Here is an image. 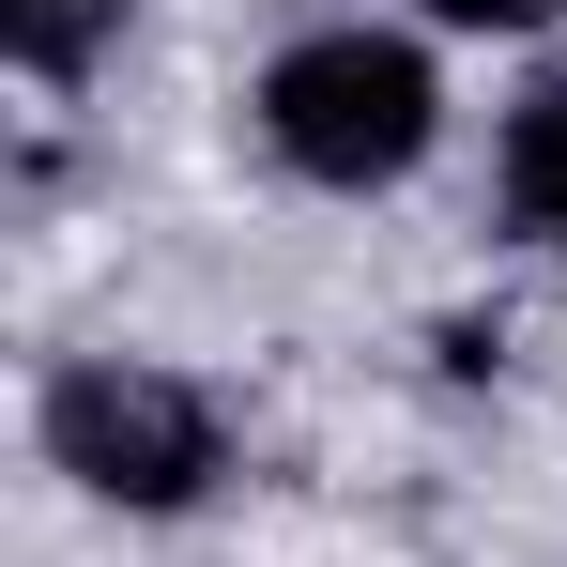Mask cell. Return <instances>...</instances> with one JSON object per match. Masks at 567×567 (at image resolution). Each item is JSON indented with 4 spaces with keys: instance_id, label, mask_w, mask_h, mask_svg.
Listing matches in <instances>:
<instances>
[{
    "instance_id": "6da1fadb",
    "label": "cell",
    "mask_w": 567,
    "mask_h": 567,
    "mask_svg": "<svg viewBox=\"0 0 567 567\" xmlns=\"http://www.w3.org/2000/svg\"><path fill=\"white\" fill-rule=\"evenodd\" d=\"M430 62L399 47V31H307L277 47V78H261V138H277L307 185H399L414 154H430Z\"/></svg>"
},
{
    "instance_id": "7a4b0ae2",
    "label": "cell",
    "mask_w": 567,
    "mask_h": 567,
    "mask_svg": "<svg viewBox=\"0 0 567 567\" xmlns=\"http://www.w3.org/2000/svg\"><path fill=\"white\" fill-rule=\"evenodd\" d=\"M47 461L107 506H199L215 491V414H199V383L93 353V369L47 383Z\"/></svg>"
},
{
    "instance_id": "3957f363",
    "label": "cell",
    "mask_w": 567,
    "mask_h": 567,
    "mask_svg": "<svg viewBox=\"0 0 567 567\" xmlns=\"http://www.w3.org/2000/svg\"><path fill=\"white\" fill-rule=\"evenodd\" d=\"M506 215L537 246H567V78H537V93L506 107Z\"/></svg>"
},
{
    "instance_id": "277c9868",
    "label": "cell",
    "mask_w": 567,
    "mask_h": 567,
    "mask_svg": "<svg viewBox=\"0 0 567 567\" xmlns=\"http://www.w3.org/2000/svg\"><path fill=\"white\" fill-rule=\"evenodd\" d=\"M107 31H123V0H0V47H16V78H78Z\"/></svg>"
},
{
    "instance_id": "5b68a950",
    "label": "cell",
    "mask_w": 567,
    "mask_h": 567,
    "mask_svg": "<svg viewBox=\"0 0 567 567\" xmlns=\"http://www.w3.org/2000/svg\"><path fill=\"white\" fill-rule=\"evenodd\" d=\"M430 16H445V31H537L553 0H430Z\"/></svg>"
}]
</instances>
